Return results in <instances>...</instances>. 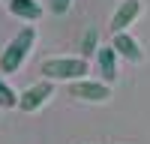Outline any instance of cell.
Returning <instances> with one entry per match:
<instances>
[{"label":"cell","instance_id":"obj_1","mask_svg":"<svg viewBox=\"0 0 150 144\" xmlns=\"http://www.w3.org/2000/svg\"><path fill=\"white\" fill-rule=\"evenodd\" d=\"M39 72L48 81H78V78H87L90 60H84V57H48L39 63Z\"/></svg>","mask_w":150,"mask_h":144},{"label":"cell","instance_id":"obj_2","mask_svg":"<svg viewBox=\"0 0 150 144\" xmlns=\"http://www.w3.org/2000/svg\"><path fill=\"white\" fill-rule=\"evenodd\" d=\"M33 42H36V30H33V27H21L18 36H12L9 45L0 51V72H6V75L18 72V69L24 66V60H27Z\"/></svg>","mask_w":150,"mask_h":144},{"label":"cell","instance_id":"obj_3","mask_svg":"<svg viewBox=\"0 0 150 144\" xmlns=\"http://www.w3.org/2000/svg\"><path fill=\"white\" fill-rule=\"evenodd\" d=\"M54 96V81H48V78H42V81H36V84H30V87H24L21 90V99H18V108L24 114H33V111H39V108L48 102Z\"/></svg>","mask_w":150,"mask_h":144},{"label":"cell","instance_id":"obj_4","mask_svg":"<svg viewBox=\"0 0 150 144\" xmlns=\"http://www.w3.org/2000/svg\"><path fill=\"white\" fill-rule=\"evenodd\" d=\"M69 96L84 99V102H105L108 96H111V84H108V81L78 78V81H69Z\"/></svg>","mask_w":150,"mask_h":144},{"label":"cell","instance_id":"obj_5","mask_svg":"<svg viewBox=\"0 0 150 144\" xmlns=\"http://www.w3.org/2000/svg\"><path fill=\"white\" fill-rule=\"evenodd\" d=\"M141 12H144L141 0H120V6L114 9V15H111V33H123L129 24L138 21Z\"/></svg>","mask_w":150,"mask_h":144},{"label":"cell","instance_id":"obj_6","mask_svg":"<svg viewBox=\"0 0 150 144\" xmlns=\"http://www.w3.org/2000/svg\"><path fill=\"white\" fill-rule=\"evenodd\" d=\"M117 48L114 45H102L99 48V54H96V66H99V75H102V81L108 84H114L117 81Z\"/></svg>","mask_w":150,"mask_h":144},{"label":"cell","instance_id":"obj_7","mask_svg":"<svg viewBox=\"0 0 150 144\" xmlns=\"http://www.w3.org/2000/svg\"><path fill=\"white\" fill-rule=\"evenodd\" d=\"M111 45L117 48V54H120V57L132 60V63H138V60L144 57V51H141L138 39H135V36H129L126 30H123V33H114V39H111Z\"/></svg>","mask_w":150,"mask_h":144},{"label":"cell","instance_id":"obj_8","mask_svg":"<svg viewBox=\"0 0 150 144\" xmlns=\"http://www.w3.org/2000/svg\"><path fill=\"white\" fill-rule=\"evenodd\" d=\"M9 12L24 21H39L42 18V3L39 0H9Z\"/></svg>","mask_w":150,"mask_h":144},{"label":"cell","instance_id":"obj_9","mask_svg":"<svg viewBox=\"0 0 150 144\" xmlns=\"http://www.w3.org/2000/svg\"><path fill=\"white\" fill-rule=\"evenodd\" d=\"M99 33L90 27V30H84L81 33V48H78V57H84V60H90L93 54H99Z\"/></svg>","mask_w":150,"mask_h":144},{"label":"cell","instance_id":"obj_10","mask_svg":"<svg viewBox=\"0 0 150 144\" xmlns=\"http://www.w3.org/2000/svg\"><path fill=\"white\" fill-rule=\"evenodd\" d=\"M18 99H21V93H15L6 84V78L0 75V108H18Z\"/></svg>","mask_w":150,"mask_h":144},{"label":"cell","instance_id":"obj_11","mask_svg":"<svg viewBox=\"0 0 150 144\" xmlns=\"http://www.w3.org/2000/svg\"><path fill=\"white\" fill-rule=\"evenodd\" d=\"M69 6H72V0H51V9L57 12V15H63Z\"/></svg>","mask_w":150,"mask_h":144}]
</instances>
